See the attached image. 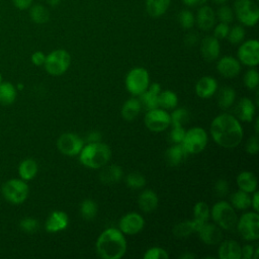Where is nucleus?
I'll list each match as a JSON object with an SVG mask.
<instances>
[{
  "label": "nucleus",
  "instance_id": "obj_1",
  "mask_svg": "<svg viewBox=\"0 0 259 259\" xmlns=\"http://www.w3.org/2000/svg\"><path fill=\"white\" fill-rule=\"evenodd\" d=\"M212 140L222 148L232 149L242 142L243 128L235 115L222 113L215 116L210 123Z\"/></svg>",
  "mask_w": 259,
  "mask_h": 259
},
{
  "label": "nucleus",
  "instance_id": "obj_2",
  "mask_svg": "<svg viewBox=\"0 0 259 259\" xmlns=\"http://www.w3.org/2000/svg\"><path fill=\"white\" fill-rule=\"evenodd\" d=\"M126 251V240L123 233L116 228L104 230L96 241V252L103 259H119Z\"/></svg>",
  "mask_w": 259,
  "mask_h": 259
},
{
  "label": "nucleus",
  "instance_id": "obj_3",
  "mask_svg": "<svg viewBox=\"0 0 259 259\" xmlns=\"http://www.w3.org/2000/svg\"><path fill=\"white\" fill-rule=\"evenodd\" d=\"M111 158L110 148L101 142L87 143L79 153V160L82 165L91 169L104 167Z\"/></svg>",
  "mask_w": 259,
  "mask_h": 259
},
{
  "label": "nucleus",
  "instance_id": "obj_4",
  "mask_svg": "<svg viewBox=\"0 0 259 259\" xmlns=\"http://www.w3.org/2000/svg\"><path fill=\"white\" fill-rule=\"evenodd\" d=\"M210 215L214 224H217L222 230L231 231L236 228L238 217L235 208L231 203L225 200H221L213 204L210 210Z\"/></svg>",
  "mask_w": 259,
  "mask_h": 259
},
{
  "label": "nucleus",
  "instance_id": "obj_5",
  "mask_svg": "<svg viewBox=\"0 0 259 259\" xmlns=\"http://www.w3.org/2000/svg\"><path fill=\"white\" fill-rule=\"evenodd\" d=\"M1 193L3 197L12 204L23 203L29 194V188L21 178H12L7 180L1 187Z\"/></svg>",
  "mask_w": 259,
  "mask_h": 259
},
{
  "label": "nucleus",
  "instance_id": "obj_6",
  "mask_svg": "<svg viewBox=\"0 0 259 259\" xmlns=\"http://www.w3.org/2000/svg\"><path fill=\"white\" fill-rule=\"evenodd\" d=\"M234 14L245 26H254L259 19V6L256 0H235Z\"/></svg>",
  "mask_w": 259,
  "mask_h": 259
},
{
  "label": "nucleus",
  "instance_id": "obj_7",
  "mask_svg": "<svg viewBox=\"0 0 259 259\" xmlns=\"http://www.w3.org/2000/svg\"><path fill=\"white\" fill-rule=\"evenodd\" d=\"M71 64L70 54L63 49H58L46 56L44 67L51 76H61L67 72Z\"/></svg>",
  "mask_w": 259,
  "mask_h": 259
},
{
  "label": "nucleus",
  "instance_id": "obj_8",
  "mask_svg": "<svg viewBox=\"0 0 259 259\" xmlns=\"http://www.w3.org/2000/svg\"><path fill=\"white\" fill-rule=\"evenodd\" d=\"M236 228L240 236L246 241L259 239V214L257 211H247L238 219Z\"/></svg>",
  "mask_w": 259,
  "mask_h": 259
},
{
  "label": "nucleus",
  "instance_id": "obj_9",
  "mask_svg": "<svg viewBox=\"0 0 259 259\" xmlns=\"http://www.w3.org/2000/svg\"><path fill=\"white\" fill-rule=\"evenodd\" d=\"M125 88L134 96H140L150 85V76L143 67L132 69L125 76Z\"/></svg>",
  "mask_w": 259,
  "mask_h": 259
},
{
  "label": "nucleus",
  "instance_id": "obj_10",
  "mask_svg": "<svg viewBox=\"0 0 259 259\" xmlns=\"http://www.w3.org/2000/svg\"><path fill=\"white\" fill-rule=\"evenodd\" d=\"M181 145L188 154H198L204 150L207 145V134L204 128L194 126L185 132Z\"/></svg>",
  "mask_w": 259,
  "mask_h": 259
},
{
  "label": "nucleus",
  "instance_id": "obj_11",
  "mask_svg": "<svg viewBox=\"0 0 259 259\" xmlns=\"http://www.w3.org/2000/svg\"><path fill=\"white\" fill-rule=\"evenodd\" d=\"M144 122L147 128L151 132L161 133L167 130L171 124L170 113L160 107L148 110L145 114Z\"/></svg>",
  "mask_w": 259,
  "mask_h": 259
},
{
  "label": "nucleus",
  "instance_id": "obj_12",
  "mask_svg": "<svg viewBox=\"0 0 259 259\" xmlns=\"http://www.w3.org/2000/svg\"><path fill=\"white\" fill-rule=\"evenodd\" d=\"M84 146V141L74 133H65L61 135L57 141L59 151L69 157L77 156Z\"/></svg>",
  "mask_w": 259,
  "mask_h": 259
},
{
  "label": "nucleus",
  "instance_id": "obj_13",
  "mask_svg": "<svg viewBox=\"0 0 259 259\" xmlns=\"http://www.w3.org/2000/svg\"><path fill=\"white\" fill-rule=\"evenodd\" d=\"M239 62L248 67H256L259 63V42L257 39L242 41L238 49Z\"/></svg>",
  "mask_w": 259,
  "mask_h": 259
},
{
  "label": "nucleus",
  "instance_id": "obj_14",
  "mask_svg": "<svg viewBox=\"0 0 259 259\" xmlns=\"http://www.w3.org/2000/svg\"><path fill=\"white\" fill-rule=\"evenodd\" d=\"M144 218L135 211L125 213L118 222V229L125 235H136L144 229Z\"/></svg>",
  "mask_w": 259,
  "mask_h": 259
},
{
  "label": "nucleus",
  "instance_id": "obj_15",
  "mask_svg": "<svg viewBox=\"0 0 259 259\" xmlns=\"http://www.w3.org/2000/svg\"><path fill=\"white\" fill-rule=\"evenodd\" d=\"M199 239L206 245H217L222 242L223 230L217 225L205 222L196 232Z\"/></svg>",
  "mask_w": 259,
  "mask_h": 259
},
{
  "label": "nucleus",
  "instance_id": "obj_16",
  "mask_svg": "<svg viewBox=\"0 0 259 259\" xmlns=\"http://www.w3.org/2000/svg\"><path fill=\"white\" fill-rule=\"evenodd\" d=\"M215 11L208 5H201L196 13L195 23L203 31L210 30L215 24Z\"/></svg>",
  "mask_w": 259,
  "mask_h": 259
},
{
  "label": "nucleus",
  "instance_id": "obj_17",
  "mask_svg": "<svg viewBox=\"0 0 259 259\" xmlns=\"http://www.w3.org/2000/svg\"><path fill=\"white\" fill-rule=\"evenodd\" d=\"M221 52V46L218 38L213 35H206L200 42V54L206 62H212L218 59Z\"/></svg>",
  "mask_w": 259,
  "mask_h": 259
},
{
  "label": "nucleus",
  "instance_id": "obj_18",
  "mask_svg": "<svg viewBox=\"0 0 259 259\" xmlns=\"http://www.w3.org/2000/svg\"><path fill=\"white\" fill-rule=\"evenodd\" d=\"M217 70L223 77L234 78L238 76L241 71V63L232 56H225L219 60Z\"/></svg>",
  "mask_w": 259,
  "mask_h": 259
},
{
  "label": "nucleus",
  "instance_id": "obj_19",
  "mask_svg": "<svg viewBox=\"0 0 259 259\" xmlns=\"http://www.w3.org/2000/svg\"><path fill=\"white\" fill-rule=\"evenodd\" d=\"M69 225L68 214L62 210H54L48 217L45 228L49 233H58L65 230Z\"/></svg>",
  "mask_w": 259,
  "mask_h": 259
},
{
  "label": "nucleus",
  "instance_id": "obj_20",
  "mask_svg": "<svg viewBox=\"0 0 259 259\" xmlns=\"http://www.w3.org/2000/svg\"><path fill=\"white\" fill-rule=\"evenodd\" d=\"M255 111H256L255 104L248 97L241 98L235 106L236 117L238 120H241V121H245V122L252 121L255 115Z\"/></svg>",
  "mask_w": 259,
  "mask_h": 259
},
{
  "label": "nucleus",
  "instance_id": "obj_21",
  "mask_svg": "<svg viewBox=\"0 0 259 259\" xmlns=\"http://www.w3.org/2000/svg\"><path fill=\"white\" fill-rule=\"evenodd\" d=\"M161 91V86L159 83H152L149 85L147 90L140 95V102L147 110H151L159 107L158 96Z\"/></svg>",
  "mask_w": 259,
  "mask_h": 259
},
{
  "label": "nucleus",
  "instance_id": "obj_22",
  "mask_svg": "<svg viewBox=\"0 0 259 259\" xmlns=\"http://www.w3.org/2000/svg\"><path fill=\"white\" fill-rule=\"evenodd\" d=\"M218 90V82L210 76H204L200 78L195 85V93L202 99L211 97Z\"/></svg>",
  "mask_w": 259,
  "mask_h": 259
},
{
  "label": "nucleus",
  "instance_id": "obj_23",
  "mask_svg": "<svg viewBox=\"0 0 259 259\" xmlns=\"http://www.w3.org/2000/svg\"><path fill=\"white\" fill-rule=\"evenodd\" d=\"M218 256L220 259H241V246L235 240H226L220 244Z\"/></svg>",
  "mask_w": 259,
  "mask_h": 259
},
{
  "label": "nucleus",
  "instance_id": "obj_24",
  "mask_svg": "<svg viewBox=\"0 0 259 259\" xmlns=\"http://www.w3.org/2000/svg\"><path fill=\"white\" fill-rule=\"evenodd\" d=\"M187 156L188 153L181 144H173L167 149L165 153L166 161L170 166L180 165L186 160Z\"/></svg>",
  "mask_w": 259,
  "mask_h": 259
},
{
  "label": "nucleus",
  "instance_id": "obj_25",
  "mask_svg": "<svg viewBox=\"0 0 259 259\" xmlns=\"http://www.w3.org/2000/svg\"><path fill=\"white\" fill-rule=\"evenodd\" d=\"M158 196L155 191L151 189L144 190L138 198V204L142 211L150 213L154 211L158 206Z\"/></svg>",
  "mask_w": 259,
  "mask_h": 259
},
{
  "label": "nucleus",
  "instance_id": "obj_26",
  "mask_svg": "<svg viewBox=\"0 0 259 259\" xmlns=\"http://www.w3.org/2000/svg\"><path fill=\"white\" fill-rule=\"evenodd\" d=\"M257 178L250 171H242L237 176V185L240 190L248 193H253L257 189Z\"/></svg>",
  "mask_w": 259,
  "mask_h": 259
},
{
  "label": "nucleus",
  "instance_id": "obj_27",
  "mask_svg": "<svg viewBox=\"0 0 259 259\" xmlns=\"http://www.w3.org/2000/svg\"><path fill=\"white\" fill-rule=\"evenodd\" d=\"M171 0H146V11L153 17L158 18L164 15L169 9Z\"/></svg>",
  "mask_w": 259,
  "mask_h": 259
},
{
  "label": "nucleus",
  "instance_id": "obj_28",
  "mask_svg": "<svg viewBox=\"0 0 259 259\" xmlns=\"http://www.w3.org/2000/svg\"><path fill=\"white\" fill-rule=\"evenodd\" d=\"M38 171V166L35 160L31 158H26L22 160L18 165V175L24 181H29L33 179Z\"/></svg>",
  "mask_w": 259,
  "mask_h": 259
},
{
  "label": "nucleus",
  "instance_id": "obj_29",
  "mask_svg": "<svg viewBox=\"0 0 259 259\" xmlns=\"http://www.w3.org/2000/svg\"><path fill=\"white\" fill-rule=\"evenodd\" d=\"M141 109H142V104L139 98H136V97L128 98L121 107V111H120L121 116L125 120L132 121L139 115Z\"/></svg>",
  "mask_w": 259,
  "mask_h": 259
},
{
  "label": "nucleus",
  "instance_id": "obj_30",
  "mask_svg": "<svg viewBox=\"0 0 259 259\" xmlns=\"http://www.w3.org/2000/svg\"><path fill=\"white\" fill-rule=\"evenodd\" d=\"M103 168V167H102ZM122 177V169L118 165L104 166L99 174V179L104 184L115 183Z\"/></svg>",
  "mask_w": 259,
  "mask_h": 259
},
{
  "label": "nucleus",
  "instance_id": "obj_31",
  "mask_svg": "<svg viewBox=\"0 0 259 259\" xmlns=\"http://www.w3.org/2000/svg\"><path fill=\"white\" fill-rule=\"evenodd\" d=\"M236 99V91L230 87V86H224L222 87L217 95V101L218 105L222 109H228L230 108Z\"/></svg>",
  "mask_w": 259,
  "mask_h": 259
},
{
  "label": "nucleus",
  "instance_id": "obj_32",
  "mask_svg": "<svg viewBox=\"0 0 259 259\" xmlns=\"http://www.w3.org/2000/svg\"><path fill=\"white\" fill-rule=\"evenodd\" d=\"M17 88L7 81L0 83V104L10 105L12 104L17 96Z\"/></svg>",
  "mask_w": 259,
  "mask_h": 259
},
{
  "label": "nucleus",
  "instance_id": "obj_33",
  "mask_svg": "<svg viewBox=\"0 0 259 259\" xmlns=\"http://www.w3.org/2000/svg\"><path fill=\"white\" fill-rule=\"evenodd\" d=\"M199 225L194 221H184L174 226L173 234L177 238L189 237L192 233H196L199 229Z\"/></svg>",
  "mask_w": 259,
  "mask_h": 259
},
{
  "label": "nucleus",
  "instance_id": "obj_34",
  "mask_svg": "<svg viewBox=\"0 0 259 259\" xmlns=\"http://www.w3.org/2000/svg\"><path fill=\"white\" fill-rule=\"evenodd\" d=\"M231 205L239 210H245L248 209L251 206V196L250 193L245 192L243 190H238L234 193H232L230 197Z\"/></svg>",
  "mask_w": 259,
  "mask_h": 259
},
{
  "label": "nucleus",
  "instance_id": "obj_35",
  "mask_svg": "<svg viewBox=\"0 0 259 259\" xmlns=\"http://www.w3.org/2000/svg\"><path fill=\"white\" fill-rule=\"evenodd\" d=\"M158 104L160 108L165 110L174 109L178 104V97L176 93L171 90H161L158 96Z\"/></svg>",
  "mask_w": 259,
  "mask_h": 259
},
{
  "label": "nucleus",
  "instance_id": "obj_36",
  "mask_svg": "<svg viewBox=\"0 0 259 259\" xmlns=\"http://www.w3.org/2000/svg\"><path fill=\"white\" fill-rule=\"evenodd\" d=\"M29 16L34 23L44 24L50 19L49 10L41 4H34L29 7Z\"/></svg>",
  "mask_w": 259,
  "mask_h": 259
},
{
  "label": "nucleus",
  "instance_id": "obj_37",
  "mask_svg": "<svg viewBox=\"0 0 259 259\" xmlns=\"http://www.w3.org/2000/svg\"><path fill=\"white\" fill-rule=\"evenodd\" d=\"M210 215V210L209 206L207 205L206 202L204 201H198L195 203L193 207V220L201 226L205 222L208 221Z\"/></svg>",
  "mask_w": 259,
  "mask_h": 259
},
{
  "label": "nucleus",
  "instance_id": "obj_38",
  "mask_svg": "<svg viewBox=\"0 0 259 259\" xmlns=\"http://www.w3.org/2000/svg\"><path fill=\"white\" fill-rule=\"evenodd\" d=\"M97 204L93 199H84L80 204V213L86 221L93 220L97 214Z\"/></svg>",
  "mask_w": 259,
  "mask_h": 259
},
{
  "label": "nucleus",
  "instance_id": "obj_39",
  "mask_svg": "<svg viewBox=\"0 0 259 259\" xmlns=\"http://www.w3.org/2000/svg\"><path fill=\"white\" fill-rule=\"evenodd\" d=\"M170 118H171V124L173 126H183L189 121L190 113L187 109L183 107H179L172 111V113L170 114Z\"/></svg>",
  "mask_w": 259,
  "mask_h": 259
},
{
  "label": "nucleus",
  "instance_id": "obj_40",
  "mask_svg": "<svg viewBox=\"0 0 259 259\" xmlns=\"http://www.w3.org/2000/svg\"><path fill=\"white\" fill-rule=\"evenodd\" d=\"M215 17L220 20V22H225V23H231L234 20L235 14L234 10L232 7L229 5L220 4V7L215 11Z\"/></svg>",
  "mask_w": 259,
  "mask_h": 259
},
{
  "label": "nucleus",
  "instance_id": "obj_41",
  "mask_svg": "<svg viewBox=\"0 0 259 259\" xmlns=\"http://www.w3.org/2000/svg\"><path fill=\"white\" fill-rule=\"evenodd\" d=\"M245 34H246V31L242 25H234L233 27L230 28L227 37L232 45H238L244 40Z\"/></svg>",
  "mask_w": 259,
  "mask_h": 259
},
{
  "label": "nucleus",
  "instance_id": "obj_42",
  "mask_svg": "<svg viewBox=\"0 0 259 259\" xmlns=\"http://www.w3.org/2000/svg\"><path fill=\"white\" fill-rule=\"evenodd\" d=\"M125 183L132 189H141L146 184V178L141 173L133 172L125 177Z\"/></svg>",
  "mask_w": 259,
  "mask_h": 259
},
{
  "label": "nucleus",
  "instance_id": "obj_43",
  "mask_svg": "<svg viewBox=\"0 0 259 259\" xmlns=\"http://www.w3.org/2000/svg\"><path fill=\"white\" fill-rule=\"evenodd\" d=\"M178 21L182 28L190 29L195 23V16L190 10L183 9L178 14Z\"/></svg>",
  "mask_w": 259,
  "mask_h": 259
},
{
  "label": "nucleus",
  "instance_id": "obj_44",
  "mask_svg": "<svg viewBox=\"0 0 259 259\" xmlns=\"http://www.w3.org/2000/svg\"><path fill=\"white\" fill-rule=\"evenodd\" d=\"M244 84L245 86L250 89H256L259 84V74L256 69L248 70L244 75Z\"/></svg>",
  "mask_w": 259,
  "mask_h": 259
},
{
  "label": "nucleus",
  "instance_id": "obj_45",
  "mask_svg": "<svg viewBox=\"0 0 259 259\" xmlns=\"http://www.w3.org/2000/svg\"><path fill=\"white\" fill-rule=\"evenodd\" d=\"M168 257L167 251L161 247L149 248L144 254L145 259H167Z\"/></svg>",
  "mask_w": 259,
  "mask_h": 259
},
{
  "label": "nucleus",
  "instance_id": "obj_46",
  "mask_svg": "<svg viewBox=\"0 0 259 259\" xmlns=\"http://www.w3.org/2000/svg\"><path fill=\"white\" fill-rule=\"evenodd\" d=\"M20 229L25 233H34L38 229V222L34 218H23L19 223Z\"/></svg>",
  "mask_w": 259,
  "mask_h": 259
},
{
  "label": "nucleus",
  "instance_id": "obj_47",
  "mask_svg": "<svg viewBox=\"0 0 259 259\" xmlns=\"http://www.w3.org/2000/svg\"><path fill=\"white\" fill-rule=\"evenodd\" d=\"M212 28H213V36L215 38H218L219 40L226 38L228 36L229 30H230L229 24L225 23V22H219Z\"/></svg>",
  "mask_w": 259,
  "mask_h": 259
},
{
  "label": "nucleus",
  "instance_id": "obj_48",
  "mask_svg": "<svg viewBox=\"0 0 259 259\" xmlns=\"http://www.w3.org/2000/svg\"><path fill=\"white\" fill-rule=\"evenodd\" d=\"M185 130L183 126H173L169 134V138L173 144H181L185 136Z\"/></svg>",
  "mask_w": 259,
  "mask_h": 259
},
{
  "label": "nucleus",
  "instance_id": "obj_49",
  "mask_svg": "<svg viewBox=\"0 0 259 259\" xmlns=\"http://www.w3.org/2000/svg\"><path fill=\"white\" fill-rule=\"evenodd\" d=\"M259 151V140L258 135L252 136L246 143V152L250 155H256Z\"/></svg>",
  "mask_w": 259,
  "mask_h": 259
},
{
  "label": "nucleus",
  "instance_id": "obj_50",
  "mask_svg": "<svg viewBox=\"0 0 259 259\" xmlns=\"http://www.w3.org/2000/svg\"><path fill=\"white\" fill-rule=\"evenodd\" d=\"M214 192L218 196L223 197L229 193V183L225 179H219L214 184Z\"/></svg>",
  "mask_w": 259,
  "mask_h": 259
},
{
  "label": "nucleus",
  "instance_id": "obj_51",
  "mask_svg": "<svg viewBox=\"0 0 259 259\" xmlns=\"http://www.w3.org/2000/svg\"><path fill=\"white\" fill-rule=\"evenodd\" d=\"M255 247L251 244H247L241 247V258L244 259H253V255L255 252Z\"/></svg>",
  "mask_w": 259,
  "mask_h": 259
},
{
  "label": "nucleus",
  "instance_id": "obj_52",
  "mask_svg": "<svg viewBox=\"0 0 259 259\" xmlns=\"http://www.w3.org/2000/svg\"><path fill=\"white\" fill-rule=\"evenodd\" d=\"M45 61H46V55L40 51H36L31 55V62L33 65L37 67L44 66Z\"/></svg>",
  "mask_w": 259,
  "mask_h": 259
},
{
  "label": "nucleus",
  "instance_id": "obj_53",
  "mask_svg": "<svg viewBox=\"0 0 259 259\" xmlns=\"http://www.w3.org/2000/svg\"><path fill=\"white\" fill-rule=\"evenodd\" d=\"M13 5L19 10L28 9L32 5V0H12Z\"/></svg>",
  "mask_w": 259,
  "mask_h": 259
},
{
  "label": "nucleus",
  "instance_id": "obj_54",
  "mask_svg": "<svg viewBox=\"0 0 259 259\" xmlns=\"http://www.w3.org/2000/svg\"><path fill=\"white\" fill-rule=\"evenodd\" d=\"M86 142L87 143H96L100 142L101 140V133L98 131H91L86 136Z\"/></svg>",
  "mask_w": 259,
  "mask_h": 259
},
{
  "label": "nucleus",
  "instance_id": "obj_55",
  "mask_svg": "<svg viewBox=\"0 0 259 259\" xmlns=\"http://www.w3.org/2000/svg\"><path fill=\"white\" fill-rule=\"evenodd\" d=\"M208 0H182L183 4L187 7H197L204 5Z\"/></svg>",
  "mask_w": 259,
  "mask_h": 259
},
{
  "label": "nucleus",
  "instance_id": "obj_56",
  "mask_svg": "<svg viewBox=\"0 0 259 259\" xmlns=\"http://www.w3.org/2000/svg\"><path fill=\"white\" fill-rule=\"evenodd\" d=\"M258 191H254L253 195L251 196V206L253 207V209L255 211H258V205H259V201H258Z\"/></svg>",
  "mask_w": 259,
  "mask_h": 259
},
{
  "label": "nucleus",
  "instance_id": "obj_57",
  "mask_svg": "<svg viewBox=\"0 0 259 259\" xmlns=\"http://www.w3.org/2000/svg\"><path fill=\"white\" fill-rule=\"evenodd\" d=\"M197 40V35L195 33H188L185 37V42L188 45V46H192L196 42Z\"/></svg>",
  "mask_w": 259,
  "mask_h": 259
},
{
  "label": "nucleus",
  "instance_id": "obj_58",
  "mask_svg": "<svg viewBox=\"0 0 259 259\" xmlns=\"http://www.w3.org/2000/svg\"><path fill=\"white\" fill-rule=\"evenodd\" d=\"M195 257V255L194 254H189V253H187V254H183V255H181L180 256V258L181 259H192V258H194Z\"/></svg>",
  "mask_w": 259,
  "mask_h": 259
},
{
  "label": "nucleus",
  "instance_id": "obj_59",
  "mask_svg": "<svg viewBox=\"0 0 259 259\" xmlns=\"http://www.w3.org/2000/svg\"><path fill=\"white\" fill-rule=\"evenodd\" d=\"M258 124H259V117H257L256 120H255V133H256V135H258V132H259Z\"/></svg>",
  "mask_w": 259,
  "mask_h": 259
},
{
  "label": "nucleus",
  "instance_id": "obj_60",
  "mask_svg": "<svg viewBox=\"0 0 259 259\" xmlns=\"http://www.w3.org/2000/svg\"><path fill=\"white\" fill-rule=\"evenodd\" d=\"M228 0H213V2L214 3H217V4H224V3H226Z\"/></svg>",
  "mask_w": 259,
  "mask_h": 259
},
{
  "label": "nucleus",
  "instance_id": "obj_61",
  "mask_svg": "<svg viewBox=\"0 0 259 259\" xmlns=\"http://www.w3.org/2000/svg\"><path fill=\"white\" fill-rule=\"evenodd\" d=\"M3 81V77H2V74L0 73V83Z\"/></svg>",
  "mask_w": 259,
  "mask_h": 259
},
{
  "label": "nucleus",
  "instance_id": "obj_62",
  "mask_svg": "<svg viewBox=\"0 0 259 259\" xmlns=\"http://www.w3.org/2000/svg\"><path fill=\"white\" fill-rule=\"evenodd\" d=\"M256 1H258V0H256Z\"/></svg>",
  "mask_w": 259,
  "mask_h": 259
},
{
  "label": "nucleus",
  "instance_id": "obj_63",
  "mask_svg": "<svg viewBox=\"0 0 259 259\" xmlns=\"http://www.w3.org/2000/svg\"><path fill=\"white\" fill-rule=\"evenodd\" d=\"M48 1H49V0H48Z\"/></svg>",
  "mask_w": 259,
  "mask_h": 259
}]
</instances>
